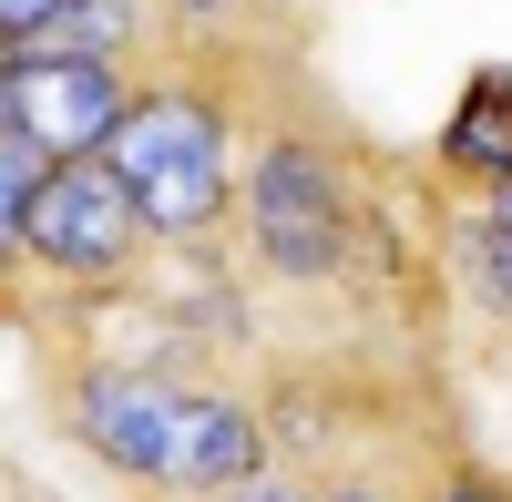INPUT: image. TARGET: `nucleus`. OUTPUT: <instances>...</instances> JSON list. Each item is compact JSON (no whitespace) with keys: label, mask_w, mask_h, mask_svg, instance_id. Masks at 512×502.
Here are the masks:
<instances>
[{"label":"nucleus","mask_w":512,"mask_h":502,"mask_svg":"<svg viewBox=\"0 0 512 502\" xmlns=\"http://www.w3.org/2000/svg\"><path fill=\"white\" fill-rule=\"evenodd\" d=\"M62 431L113 462L123 482L144 492H236L267 472V421L226 390H195V380H164V369H72L62 380Z\"/></svg>","instance_id":"1"},{"label":"nucleus","mask_w":512,"mask_h":502,"mask_svg":"<svg viewBox=\"0 0 512 502\" xmlns=\"http://www.w3.org/2000/svg\"><path fill=\"white\" fill-rule=\"evenodd\" d=\"M103 164L123 175L144 236H164V246H205L236 216V123L205 82H175V72L134 82V113L113 123Z\"/></svg>","instance_id":"2"},{"label":"nucleus","mask_w":512,"mask_h":502,"mask_svg":"<svg viewBox=\"0 0 512 502\" xmlns=\"http://www.w3.org/2000/svg\"><path fill=\"white\" fill-rule=\"evenodd\" d=\"M236 216H246L256 267L287 287H338L359 267V185L318 123L256 134V154L236 164Z\"/></svg>","instance_id":"3"},{"label":"nucleus","mask_w":512,"mask_h":502,"mask_svg":"<svg viewBox=\"0 0 512 502\" xmlns=\"http://www.w3.org/2000/svg\"><path fill=\"white\" fill-rule=\"evenodd\" d=\"M144 216H134V195H123V175L103 154H82V164H52L31 195V226H21V267L41 277H62V287H123L144 267Z\"/></svg>","instance_id":"4"},{"label":"nucleus","mask_w":512,"mask_h":502,"mask_svg":"<svg viewBox=\"0 0 512 502\" xmlns=\"http://www.w3.org/2000/svg\"><path fill=\"white\" fill-rule=\"evenodd\" d=\"M123 113H134V62H41V52L11 62V103H0V123L52 164L103 154Z\"/></svg>","instance_id":"5"},{"label":"nucleus","mask_w":512,"mask_h":502,"mask_svg":"<svg viewBox=\"0 0 512 502\" xmlns=\"http://www.w3.org/2000/svg\"><path fill=\"white\" fill-rule=\"evenodd\" d=\"M441 267L492 328H512V185H451L441 205Z\"/></svg>","instance_id":"6"},{"label":"nucleus","mask_w":512,"mask_h":502,"mask_svg":"<svg viewBox=\"0 0 512 502\" xmlns=\"http://www.w3.org/2000/svg\"><path fill=\"white\" fill-rule=\"evenodd\" d=\"M441 175L451 185H512V72H472V93L441 123Z\"/></svg>","instance_id":"7"},{"label":"nucleus","mask_w":512,"mask_h":502,"mask_svg":"<svg viewBox=\"0 0 512 502\" xmlns=\"http://www.w3.org/2000/svg\"><path fill=\"white\" fill-rule=\"evenodd\" d=\"M144 21H154L144 0H72V11H52L21 52H41V62H123L144 41Z\"/></svg>","instance_id":"8"},{"label":"nucleus","mask_w":512,"mask_h":502,"mask_svg":"<svg viewBox=\"0 0 512 502\" xmlns=\"http://www.w3.org/2000/svg\"><path fill=\"white\" fill-rule=\"evenodd\" d=\"M41 175H52V154H41V144H21L11 123H0V277L21 267V226H31V195H41Z\"/></svg>","instance_id":"9"},{"label":"nucleus","mask_w":512,"mask_h":502,"mask_svg":"<svg viewBox=\"0 0 512 502\" xmlns=\"http://www.w3.org/2000/svg\"><path fill=\"white\" fill-rule=\"evenodd\" d=\"M431 502H512V482H502V472H482V462H451V472L431 482Z\"/></svg>","instance_id":"10"},{"label":"nucleus","mask_w":512,"mask_h":502,"mask_svg":"<svg viewBox=\"0 0 512 502\" xmlns=\"http://www.w3.org/2000/svg\"><path fill=\"white\" fill-rule=\"evenodd\" d=\"M205 502H318L308 482H287V472H256V482H236V492H205Z\"/></svg>","instance_id":"11"},{"label":"nucleus","mask_w":512,"mask_h":502,"mask_svg":"<svg viewBox=\"0 0 512 502\" xmlns=\"http://www.w3.org/2000/svg\"><path fill=\"white\" fill-rule=\"evenodd\" d=\"M52 11H72V0H0V41L21 52V41H31L41 21H52Z\"/></svg>","instance_id":"12"},{"label":"nucleus","mask_w":512,"mask_h":502,"mask_svg":"<svg viewBox=\"0 0 512 502\" xmlns=\"http://www.w3.org/2000/svg\"><path fill=\"white\" fill-rule=\"evenodd\" d=\"M318 502H400V492H390V482H328Z\"/></svg>","instance_id":"13"},{"label":"nucleus","mask_w":512,"mask_h":502,"mask_svg":"<svg viewBox=\"0 0 512 502\" xmlns=\"http://www.w3.org/2000/svg\"><path fill=\"white\" fill-rule=\"evenodd\" d=\"M11 62H21V52H11V41H0V103H11Z\"/></svg>","instance_id":"14"},{"label":"nucleus","mask_w":512,"mask_h":502,"mask_svg":"<svg viewBox=\"0 0 512 502\" xmlns=\"http://www.w3.org/2000/svg\"><path fill=\"white\" fill-rule=\"evenodd\" d=\"M175 11H226V0H175Z\"/></svg>","instance_id":"15"}]
</instances>
